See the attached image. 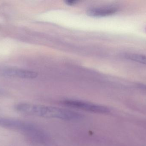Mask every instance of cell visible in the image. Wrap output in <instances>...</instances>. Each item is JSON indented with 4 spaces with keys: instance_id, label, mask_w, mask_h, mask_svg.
Returning <instances> with one entry per match:
<instances>
[{
    "instance_id": "obj_1",
    "label": "cell",
    "mask_w": 146,
    "mask_h": 146,
    "mask_svg": "<svg viewBox=\"0 0 146 146\" xmlns=\"http://www.w3.org/2000/svg\"><path fill=\"white\" fill-rule=\"evenodd\" d=\"M16 110L29 115L48 118H55L67 121H76L82 117L76 112L58 107L22 103L15 106Z\"/></svg>"
},
{
    "instance_id": "obj_4",
    "label": "cell",
    "mask_w": 146,
    "mask_h": 146,
    "mask_svg": "<svg viewBox=\"0 0 146 146\" xmlns=\"http://www.w3.org/2000/svg\"><path fill=\"white\" fill-rule=\"evenodd\" d=\"M117 10L114 7L96 8L88 10L87 14L92 17H105L114 14Z\"/></svg>"
},
{
    "instance_id": "obj_6",
    "label": "cell",
    "mask_w": 146,
    "mask_h": 146,
    "mask_svg": "<svg viewBox=\"0 0 146 146\" xmlns=\"http://www.w3.org/2000/svg\"><path fill=\"white\" fill-rule=\"evenodd\" d=\"M78 1H75V0H71V1H66V4L69 5H73L76 4L78 2Z\"/></svg>"
},
{
    "instance_id": "obj_5",
    "label": "cell",
    "mask_w": 146,
    "mask_h": 146,
    "mask_svg": "<svg viewBox=\"0 0 146 146\" xmlns=\"http://www.w3.org/2000/svg\"><path fill=\"white\" fill-rule=\"evenodd\" d=\"M127 58L130 61L146 65V55L137 54H129Z\"/></svg>"
},
{
    "instance_id": "obj_3",
    "label": "cell",
    "mask_w": 146,
    "mask_h": 146,
    "mask_svg": "<svg viewBox=\"0 0 146 146\" xmlns=\"http://www.w3.org/2000/svg\"><path fill=\"white\" fill-rule=\"evenodd\" d=\"M3 73L7 76L22 79H33L38 76V74L33 71L15 68L6 69L3 72Z\"/></svg>"
},
{
    "instance_id": "obj_2",
    "label": "cell",
    "mask_w": 146,
    "mask_h": 146,
    "mask_svg": "<svg viewBox=\"0 0 146 146\" xmlns=\"http://www.w3.org/2000/svg\"><path fill=\"white\" fill-rule=\"evenodd\" d=\"M62 103L67 107L92 113L106 114L110 112V109L106 106L80 100L66 99L62 101Z\"/></svg>"
}]
</instances>
